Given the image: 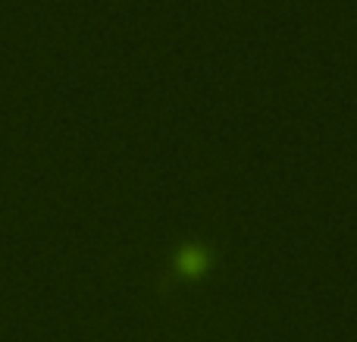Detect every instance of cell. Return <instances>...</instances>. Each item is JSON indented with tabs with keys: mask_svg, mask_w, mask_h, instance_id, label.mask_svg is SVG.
<instances>
[{
	"mask_svg": "<svg viewBox=\"0 0 357 342\" xmlns=\"http://www.w3.org/2000/svg\"><path fill=\"white\" fill-rule=\"evenodd\" d=\"M210 264V251L201 245H182L176 255V270L182 276H201Z\"/></svg>",
	"mask_w": 357,
	"mask_h": 342,
	"instance_id": "6da1fadb",
	"label": "cell"
}]
</instances>
